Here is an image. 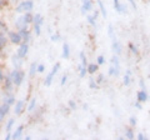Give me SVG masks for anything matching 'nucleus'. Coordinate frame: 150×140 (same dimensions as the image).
I'll return each mask as SVG.
<instances>
[{"label": "nucleus", "mask_w": 150, "mask_h": 140, "mask_svg": "<svg viewBox=\"0 0 150 140\" xmlns=\"http://www.w3.org/2000/svg\"><path fill=\"white\" fill-rule=\"evenodd\" d=\"M68 105H69V109L70 110H75V109H76V103H75L74 100H69Z\"/></svg>", "instance_id": "39"}, {"label": "nucleus", "mask_w": 150, "mask_h": 140, "mask_svg": "<svg viewBox=\"0 0 150 140\" xmlns=\"http://www.w3.org/2000/svg\"><path fill=\"white\" fill-rule=\"evenodd\" d=\"M69 57H70V48H69V45L67 43H64V45H63V58L69 59Z\"/></svg>", "instance_id": "23"}, {"label": "nucleus", "mask_w": 150, "mask_h": 140, "mask_svg": "<svg viewBox=\"0 0 150 140\" xmlns=\"http://www.w3.org/2000/svg\"><path fill=\"white\" fill-rule=\"evenodd\" d=\"M14 123H15V119H9V120H8V123H6V125H5V130H6V133H10L11 130H13Z\"/></svg>", "instance_id": "30"}, {"label": "nucleus", "mask_w": 150, "mask_h": 140, "mask_svg": "<svg viewBox=\"0 0 150 140\" xmlns=\"http://www.w3.org/2000/svg\"><path fill=\"white\" fill-rule=\"evenodd\" d=\"M98 5H99V11L101 13L103 18H104V19H106V16H108V13H106V9H105L104 3H103L101 0H98Z\"/></svg>", "instance_id": "19"}, {"label": "nucleus", "mask_w": 150, "mask_h": 140, "mask_svg": "<svg viewBox=\"0 0 150 140\" xmlns=\"http://www.w3.org/2000/svg\"><path fill=\"white\" fill-rule=\"evenodd\" d=\"M45 71V66L43 64H38V73H44Z\"/></svg>", "instance_id": "41"}, {"label": "nucleus", "mask_w": 150, "mask_h": 140, "mask_svg": "<svg viewBox=\"0 0 150 140\" xmlns=\"http://www.w3.org/2000/svg\"><path fill=\"white\" fill-rule=\"evenodd\" d=\"M112 3H114V9L119 14H124L126 13V5L120 3V0H112Z\"/></svg>", "instance_id": "15"}, {"label": "nucleus", "mask_w": 150, "mask_h": 140, "mask_svg": "<svg viewBox=\"0 0 150 140\" xmlns=\"http://www.w3.org/2000/svg\"><path fill=\"white\" fill-rule=\"evenodd\" d=\"M149 78H150V74H149Z\"/></svg>", "instance_id": "52"}, {"label": "nucleus", "mask_w": 150, "mask_h": 140, "mask_svg": "<svg viewBox=\"0 0 150 140\" xmlns=\"http://www.w3.org/2000/svg\"><path fill=\"white\" fill-rule=\"evenodd\" d=\"M59 69H60V63H56L54 66H53V70H51V71L45 78V80H44V85L45 86H50L51 85V83H53V79L56 75V73L59 71Z\"/></svg>", "instance_id": "4"}, {"label": "nucleus", "mask_w": 150, "mask_h": 140, "mask_svg": "<svg viewBox=\"0 0 150 140\" xmlns=\"http://www.w3.org/2000/svg\"><path fill=\"white\" fill-rule=\"evenodd\" d=\"M128 48H129V50H130V53L133 54V55H135V57H138L139 55V49H138V46L135 45V44H133V43H129L128 44Z\"/></svg>", "instance_id": "21"}, {"label": "nucleus", "mask_w": 150, "mask_h": 140, "mask_svg": "<svg viewBox=\"0 0 150 140\" xmlns=\"http://www.w3.org/2000/svg\"><path fill=\"white\" fill-rule=\"evenodd\" d=\"M80 59H81V65H84V66H88V59L85 57V54H84V51H80Z\"/></svg>", "instance_id": "34"}, {"label": "nucleus", "mask_w": 150, "mask_h": 140, "mask_svg": "<svg viewBox=\"0 0 150 140\" xmlns=\"http://www.w3.org/2000/svg\"><path fill=\"white\" fill-rule=\"evenodd\" d=\"M5 4H6V1H5V0H0V9L5 6Z\"/></svg>", "instance_id": "50"}, {"label": "nucleus", "mask_w": 150, "mask_h": 140, "mask_svg": "<svg viewBox=\"0 0 150 140\" xmlns=\"http://www.w3.org/2000/svg\"><path fill=\"white\" fill-rule=\"evenodd\" d=\"M134 105H135V108H137V109H139V110L143 108V103H140V101H138V100L135 101V104H134Z\"/></svg>", "instance_id": "47"}, {"label": "nucleus", "mask_w": 150, "mask_h": 140, "mask_svg": "<svg viewBox=\"0 0 150 140\" xmlns=\"http://www.w3.org/2000/svg\"><path fill=\"white\" fill-rule=\"evenodd\" d=\"M149 99V95H148V91L146 90H143L140 89L138 93H137V100L140 101V103H146Z\"/></svg>", "instance_id": "12"}, {"label": "nucleus", "mask_w": 150, "mask_h": 140, "mask_svg": "<svg viewBox=\"0 0 150 140\" xmlns=\"http://www.w3.org/2000/svg\"><path fill=\"white\" fill-rule=\"evenodd\" d=\"M128 1L130 3V5L133 6V9L135 10V9H137V4H135V1H134V0H128Z\"/></svg>", "instance_id": "48"}, {"label": "nucleus", "mask_w": 150, "mask_h": 140, "mask_svg": "<svg viewBox=\"0 0 150 140\" xmlns=\"http://www.w3.org/2000/svg\"><path fill=\"white\" fill-rule=\"evenodd\" d=\"M108 34H109L110 39H111V38H114V36H115V34H114V28H112V25H111V24H110L109 26H108Z\"/></svg>", "instance_id": "36"}, {"label": "nucleus", "mask_w": 150, "mask_h": 140, "mask_svg": "<svg viewBox=\"0 0 150 140\" xmlns=\"http://www.w3.org/2000/svg\"><path fill=\"white\" fill-rule=\"evenodd\" d=\"M104 75H103V74H99V75H98V78H96V83L98 84H101V83H104Z\"/></svg>", "instance_id": "40"}, {"label": "nucleus", "mask_w": 150, "mask_h": 140, "mask_svg": "<svg viewBox=\"0 0 150 140\" xmlns=\"http://www.w3.org/2000/svg\"><path fill=\"white\" fill-rule=\"evenodd\" d=\"M86 20H88L89 24H90V25L94 28V29H96V19H95V18H94L93 15H88V16H86Z\"/></svg>", "instance_id": "32"}, {"label": "nucleus", "mask_w": 150, "mask_h": 140, "mask_svg": "<svg viewBox=\"0 0 150 140\" xmlns=\"http://www.w3.org/2000/svg\"><path fill=\"white\" fill-rule=\"evenodd\" d=\"M11 63H13L15 69H20L21 65H23V58H20L18 54H14L11 57Z\"/></svg>", "instance_id": "16"}, {"label": "nucleus", "mask_w": 150, "mask_h": 140, "mask_svg": "<svg viewBox=\"0 0 150 140\" xmlns=\"http://www.w3.org/2000/svg\"><path fill=\"white\" fill-rule=\"evenodd\" d=\"M99 69V65L98 64H88V73L89 74H95Z\"/></svg>", "instance_id": "26"}, {"label": "nucleus", "mask_w": 150, "mask_h": 140, "mask_svg": "<svg viewBox=\"0 0 150 140\" xmlns=\"http://www.w3.org/2000/svg\"><path fill=\"white\" fill-rule=\"evenodd\" d=\"M23 16H24V19H25V21H26V24H33V20H34V15H33L30 11H25Z\"/></svg>", "instance_id": "22"}, {"label": "nucleus", "mask_w": 150, "mask_h": 140, "mask_svg": "<svg viewBox=\"0 0 150 140\" xmlns=\"http://www.w3.org/2000/svg\"><path fill=\"white\" fill-rule=\"evenodd\" d=\"M36 71H38V64L34 62V63H31V65H30V69H29V75H30V76H34Z\"/></svg>", "instance_id": "31"}, {"label": "nucleus", "mask_w": 150, "mask_h": 140, "mask_svg": "<svg viewBox=\"0 0 150 140\" xmlns=\"http://www.w3.org/2000/svg\"><path fill=\"white\" fill-rule=\"evenodd\" d=\"M8 38L9 41L14 45H20L23 43V38L19 34V31H8Z\"/></svg>", "instance_id": "5"}, {"label": "nucleus", "mask_w": 150, "mask_h": 140, "mask_svg": "<svg viewBox=\"0 0 150 140\" xmlns=\"http://www.w3.org/2000/svg\"><path fill=\"white\" fill-rule=\"evenodd\" d=\"M0 31H4V33H8V31H9L6 24H5L4 21H1V20H0Z\"/></svg>", "instance_id": "37"}, {"label": "nucleus", "mask_w": 150, "mask_h": 140, "mask_svg": "<svg viewBox=\"0 0 150 140\" xmlns=\"http://www.w3.org/2000/svg\"><path fill=\"white\" fill-rule=\"evenodd\" d=\"M34 9V3L33 0H23L20 4H18L15 8L16 13H25V11H31Z\"/></svg>", "instance_id": "2"}, {"label": "nucleus", "mask_w": 150, "mask_h": 140, "mask_svg": "<svg viewBox=\"0 0 150 140\" xmlns=\"http://www.w3.org/2000/svg\"><path fill=\"white\" fill-rule=\"evenodd\" d=\"M18 31H19V34L21 35L23 41H24V43H28V44H29V41L31 40V34H30L29 29H21V30H18Z\"/></svg>", "instance_id": "14"}, {"label": "nucleus", "mask_w": 150, "mask_h": 140, "mask_svg": "<svg viewBox=\"0 0 150 140\" xmlns=\"http://www.w3.org/2000/svg\"><path fill=\"white\" fill-rule=\"evenodd\" d=\"M9 41V38L8 36H5V33L4 31H0V50H3L4 48L6 46Z\"/></svg>", "instance_id": "17"}, {"label": "nucleus", "mask_w": 150, "mask_h": 140, "mask_svg": "<svg viewBox=\"0 0 150 140\" xmlns=\"http://www.w3.org/2000/svg\"><path fill=\"white\" fill-rule=\"evenodd\" d=\"M10 106H11V105L6 104V103H3V104L0 105V110H1L3 113L5 114V115H8L9 113H10Z\"/></svg>", "instance_id": "29"}, {"label": "nucleus", "mask_w": 150, "mask_h": 140, "mask_svg": "<svg viewBox=\"0 0 150 140\" xmlns=\"http://www.w3.org/2000/svg\"><path fill=\"white\" fill-rule=\"evenodd\" d=\"M10 75L13 78V81H14V85L15 86H20L21 83L24 81V79H25V73L23 71V70H20V69L14 68V70L10 73Z\"/></svg>", "instance_id": "1"}, {"label": "nucleus", "mask_w": 150, "mask_h": 140, "mask_svg": "<svg viewBox=\"0 0 150 140\" xmlns=\"http://www.w3.org/2000/svg\"><path fill=\"white\" fill-rule=\"evenodd\" d=\"M139 85H140V89H143V90H146V86H145V83L143 79H140V81H139Z\"/></svg>", "instance_id": "43"}, {"label": "nucleus", "mask_w": 150, "mask_h": 140, "mask_svg": "<svg viewBox=\"0 0 150 140\" xmlns=\"http://www.w3.org/2000/svg\"><path fill=\"white\" fill-rule=\"evenodd\" d=\"M129 123H130V127L131 128H134V127H137V124H138V120L135 116H131V118L129 119Z\"/></svg>", "instance_id": "35"}, {"label": "nucleus", "mask_w": 150, "mask_h": 140, "mask_svg": "<svg viewBox=\"0 0 150 140\" xmlns=\"http://www.w3.org/2000/svg\"><path fill=\"white\" fill-rule=\"evenodd\" d=\"M3 103H6L9 105H14L15 104V96L11 91H4V96H3Z\"/></svg>", "instance_id": "8"}, {"label": "nucleus", "mask_w": 150, "mask_h": 140, "mask_svg": "<svg viewBox=\"0 0 150 140\" xmlns=\"http://www.w3.org/2000/svg\"><path fill=\"white\" fill-rule=\"evenodd\" d=\"M28 53H29V44L23 41V43L19 45V49H18V51H16V54H18L20 58L24 59L26 55H28Z\"/></svg>", "instance_id": "7"}, {"label": "nucleus", "mask_w": 150, "mask_h": 140, "mask_svg": "<svg viewBox=\"0 0 150 140\" xmlns=\"http://www.w3.org/2000/svg\"><path fill=\"white\" fill-rule=\"evenodd\" d=\"M51 40H53V41H59V40H60V35H59V34L51 35Z\"/></svg>", "instance_id": "45"}, {"label": "nucleus", "mask_w": 150, "mask_h": 140, "mask_svg": "<svg viewBox=\"0 0 150 140\" xmlns=\"http://www.w3.org/2000/svg\"><path fill=\"white\" fill-rule=\"evenodd\" d=\"M14 81H13V78L10 74H8V75L4 78V81H3V89L4 91H13L14 89Z\"/></svg>", "instance_id": "6"}, {"label": "nucleus", "mask_w": 150, "mask_h": 140, "mask_svg": "<svg viewBox=\"0 0 150 140\" xmlns=\"http://www.w3.org/2000/svg\"><path fill=\"white\" fill-rule=\"evenodd\" d=\"M111 48H112V51H114L116 55H120V54H121V51H123V49H121V44L118 41L116 36L111 38Z\"/></svg>", "instance_id": "9"}, {"label": "nucleus", "mask_w": 150, "mask_h": 140, "mask_svg": "<svg viewBox=\"0 0 150 140\" xmlns=\"http://www.w3.org/2000/svg\"><path fill=\"white\" fill-rule=\"evenodd\" d=\"M15 28L18 30H21V29H28V26H29V24H26V21L24 19V16H20V18H18V19L15 20Z\"/></svg>", "instance_id": "10"}, {"label": "nucleus", "mask_w": 150, "mask_h": 140, "mask_svg": "<svg viewBox=\"0 0 150 140\" xmlns=\"http://www.w3.org/2000/svg\"><path fill=\"white\" fill-rule=\"evenodd\" d=\"M4 71H3V68H1V65H0V83H3L4 81Z\"/></svg>", "instance_id": "46"}, {"label": "nucleus", "mask_w": 150, "mask_h": 140, "mask_svg": "<svg viewBox=\"0 0 150 140\" xmlns=\"http://www.w3.org/2000/svg\"><path fill=\"white\" fill-rule=\"evenodd\" d=\"M24 110H25V103H24V100H18L15 103V108H14V113H15V115H20Z\"/></svg>", "instance_id": "11"}, {"label": "nucleus", "mask_w": 150, "mask_h": 140, "mask_svg": "<svg viewBox=\"0 0 150 140\" xmlns=\"http://www.w3.org/2000/svg\"><path fill=\"white\" fill-rule=\"evenodd\" d=\"M78 70H79V76L80 78H85V75L88 74V66H84V65H79V68H78Z\"/></svg>", "instance_id": "24"}, {"label": "nucleus", "mask_w": 150, "mask_h": 140, "mask_svg": "<svg viewBox=\"0 0 150 140\" xmlns=\"http://www.w3.org/2000/svg\"><path fill=\"white\" fill-rule=\"evenodd\" d=\"M125 138H126V139H129V140H133V139L135 138L134 130L131 129V127H130V128H128V129L125 130Z\"/></svg>", "instance_id": "27"}, {"label": "nucleus", "mask_w": 150, "mask_h": 140, "mask_svg": "<svg viewBox=\"0 0 150 140\" xmlns=\"http://www.w3.org/2000/svg\"><path fill=\"white\" fill-rule=\"evenodd\" d=\"M4 119H5V114H4V113H3V111H1V110H0V123H1V121H3Z\"/></svg>", "instance_id": "49"}, {"label": "nucleus", "mask_w": 150, "mask_h": 140, "mask_svg": "<svg viewBox=\"0 0 150 140\" xmlns=\"http://www.w3.org/2000/svg\"><path fill=\"white\" fill-rule=\"evenodd\" d=\"M23 130H24V125H19L15 129V132L13 133V139H20L23 135Z\"/></svg>", "instance_id": "18"}, {"label": "nucleus", "mask_w": 150, "mask_h": 140, "mask_svg": "<svg viewBox=\"0 0 150 140\" xmlns=\"http://www.w3.org/2000/svg\"><path fill=\"white\" fill-rule=\"evenodd\" d=\"M98 15H99V10H95V11H94V14H93V16H94V18H95V19H96V18H98Z\"/></svg>", "instance_id": "51"}, {"label": "nucleus", "mask_w": 150, "mask_h": 140, "mask_svg": "<svg viewBox=\"0 0 150 140\" xmlns=\"http://www.w3.org/2000/svg\"><path fill=\"white\" fill-rule=\"evenodd\" d=\"M131 71L130 70H126V73H125V75L123 78V84L125 86H129L130 85V81H131Z\"/></svg>", "instance_id": "20"}, {"label": "nucleus", "mask_w": 150, "mask_h": 140, "mask_svg": "<svg viewBox=\"0 0 150 140\" xmlns=\"http://www.w3.org/2000/svg\"><path fill=\"white\" fill-rule=\"evenodd\" d=\"M35 108H36V99L33 98L29 103V105H28V111H29V113H33V111L35 110Z\"/></svg>", "instance_id": "28"}, {"label": "nucleus", "mask_w": 150, "mask_h": 140, "mask_svg": "<svg viewBox=\"0 0 150 140\" xmlns=\"http://www.w3.org/2000/svg\"><path fill=\"white\" fill-rule=\"evenodd\" d=\"M104 63H105V58L103 57V55H99V57L96 58V64L98 65H103Z\"/></svg>", "instance_id": "38"}, {"label": "nucleus", "mask_w": 150, "mask_h": 140, "mask_svg": "<svg viewBox=\"0 0 150 140\" xmlns=\"http://www.w3.org/2000/svg\"><path fill=\"white\" fill-rule=\"evenodd\" d=\"M43 23H44V18L40 15V14H35L34 15V20H33V26H34V33H35V35L36 36H39L40 35V33H41V25H43Z\"/></svg>", "instance_id": "3"}, {"label": "nucleus", "mask_w": 150, "mask_h": 140, "mask_svg": "<svg viewBox=\"0 0 150 140\" xmlns=\"http://www.w3.org/2000/svg\"><path fill=\"white\" fill-rule=\"evenodd\" d=\"M93 5H94L93 0H83V5H81V13H83V14H85V13H88V11L93 10Z\"/></svg>", "instance_id": "13"}, {"label": "nucleus", "mask_w": 150, "mask_h": 140, "mask_svg": "<svg viewBox=\"0 0 150 140\" xmlns=\"http://www.w3.org/2000/svg\"><path fill=\"white\" fill-rule=\"evenodd\" d=\"M137 139H138V140H145V139H146V135H144L143 133H139V134L137 135Z\"/></svg>", "instance_id": "42"}, {"label": "nucleus", "mask_w": 150, "mask_h": 140, "mask_svg": "<svg viewBox=\"0 0 150 140\" xmlns=\"http://www.w3.org/2000/svg\"><path fill=\"white\" fill-rule=\"evenodd\" d=\"M67 80H68V75L65 74V75H63V76H62V80H60V84H62V85H65V83H67Z\"/></svg>", "instance_id": "44"}, {"label": "nucleus", "mask_w": 150, "mask_h": 140, "mask_svg": "<svg viewBox=\"0 0 150 140\" xmlns=\"http://www.w3.org/2000/svg\"><path fill=\"white\" fill-rule=\"evenodd\" d=\"M110 63L112 66H115V68H120V60H119V55H114L111 59H110Z\"/></svg>", "instance_id": "25"}, {"label": "nucleus", "mask_w": 150, "mask_h": 140, "mask_svg": "<svg viewBox=\"0 0 150 140\" xmlns=\"http://www.w3.org/2000/svg\"><path fill=\"white\" fill-rule=\"evenodd\" d=\"M89 86H90V89H93V90L99 89V84L96 83V80H94V79H90V80H89Z\"/></svg>", "instance_id": "33"}]
</instances>
